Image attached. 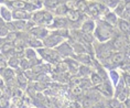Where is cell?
Wrapping results in <instances>:
<instances>
[{"label":"cell","mask_w":130,"mask_h":108,"mask_svg":"<svg viewBox=\"0 0 130 108\" xmlns=\"http://www.w3.org/2000/svg\"><path fill=\"white\" fill-rule=\"evenodd\" d=\"M97 89H99L100 91L105 93L106 95H111V87L109 86L108 84H103V85H99L97 86Z\"/></svg>","instance_id":"1"},{"label":"cell","mask_w":130,"mask_h":108,"mask_svg":"<svg viewBox=\"0 0 130 108\" xmlns=\"http://www.w3.org/2000/svg\"><path fill=\"white\" fill-rule=\"evenodd\" d=\"M123 58H125V55L122 53H117V54H114L111 61H113V63H120L123 61Z\"/></svg>","instance_id":"2"},{"label":"cell","mask_w":130,"mask_h":108,"mask_svg":"<svg viewBox=\"0 0 130 108\" xmlns=\"http://www.w3.org/2000/svg\"><path fill=\"white\" fill-rule=\"evenodd\" d=\"M122 44H123V42H122V39L121 38H117L114 41V46H115L116 49H121L122 48Z\"/></svg>","instance_id":"3"},{"label":"cell","mask_w":130,"mask_h":108,"mask_svg":"<svg viewBox=\"0 0 130 108\" xmlns=\"http://www.w3.org/2000/svg\"><path fill=\"white\" fill-rule=\"evenodd\" d=\"M60 40H61L60 38H50V39H48V40L45 41V43L48 44V45H54V44L57 43Z\"/></svg>","instance_id":"4"},{"label":"cell","mask_w":130,"mask_h":108,"mask_svg":"<svg viewBox=\"0 0 130 108\" xmlns=\"http://www.w3.org/2000/svg\"><path fill=\"white\" fill-rule=\"evenodd\" d=\"M71 91H72V94H74V95H80V94L82 93V89H81V87H78V86H73Z\"/></svg>","instance_id":"5"},{"label":"cell","mask_w":130,"mask_h":108,"mask_svg":"<svg viewBox=\"0 0 130 108\" xmlns=\"http://www.w3.org/2000/svg\"><path fill=\"white\" fill-rule=\"evenodd\" d=\"M8 106V99L6 97H1L0 98V107L1 108H5Z\"/></svg>","instance_id":"6"},{"label":"cell","mask_w":130,"mask_h":108,"mask_svg":"<svg viewBox=\"0 0 130 108\" xmlns=\"http://www.w3.org/2000/svg\"><path fill=\"white\" fill-rule=\"evenodd\" d=\"M92 81H93V83H94V84H100V83H101V78L98 76V75H96V74L93 75Z\"/></svg>","instance_id":"7"},{"label":"cell","mask_w":130,"mask_h":108,"mask_svg":"<svg viewBox=\"0 0 130 108\" xmlns=\"http://www.w3.org/2000/svg\"><path fill=\"white\" fill-rule=\"evenodd\" d=\"M3 75H5V77L7 79H10V78H12V76H13V73H12L11 70H6L5 73H3Z\"/></svg>","instance_id":"8"},{"label":"cell","mask_w":130,"mask_h":108,"mask_svg":"<svg viewBox=\"0 0 130 108\" xmlns=\"http://www.w3.org/2000/svg\"><path fill=\"white\" fill-rule=\"evenodd\" d=\"M120 28H121V30H122V31H125V32L129 31V25H128V23H126V22H123V21H121Z\"/></svg>","instance_id":"9"},{"label":"cell","mask_w":130,"mask_h":108,"mask_svg":"<svg viewBox=\"0 0 130 108\" xmlns=\"http://www.w3.org/2000/svg\"><path fill=\"white\" fill-rule=\"evenodd\" d=\"M67 15H68V17H70V19L73 20V21H75V20L78 19V15H77V13H75V12L71 11V12H68Z\"/></svg>","instance_id":"10"},{"label":"cell","mask_w":130,"mask_h":108,"mask_svg":"<svg viewBox=\"0 0 130 108\" xmlns=\"http://www.w3.org/2000/svg\"><path fill=\"white\" fill-rule=\"evenodd\" d=\"M18 64H19V61H18V58H10V65H11V66L17 67V66H18Z\"/></svg>","instance_id":"11"},{"label":"cell","mask_w":130,"mask_h":108,"mask_svg":"<svg viewBox=\"0 0 130 108\" xmlns=\"http://www.w3.org/2000/svg\"><path fill=\"white\" fill-rule=\"evenodd\" d=\"M127 94H128V91L125 89V91L119 95V99H120V100H126V98H127Z\"/></svg>","instance_id":"12"},{"label":"cell","mask_w":130,"mask_h":108,"mask_svg":"<svg viewBox=\"0 0 130 108\" xmlns=\"http://www.w3.org/2000/svg\"><path fill=\"white\" fill-rule=\"evenodd\" d=\"M78 58H80V60L82 61V62H86V63H88V62H89V58L87 56V54H83V55H81Z\"/></svg>","instance_id":"13"},{"label":"cell","mask_w":130,"mask_h":108,"mask_svg":"<svg viewBox=\"0 0 130 108\" xmlns=\"http://www.w3.org/2000/svg\"><path fill=\"white\" fill-rule=\"evenodd\" d=\"M92 29H93V23H86V24L84 25V31L89 32Z\"/></svg>","instance_id":"14"},{"label":"cell","mask_w":130,"mask_h":108,"mask_svg":"<svg viewBox=\"0 0 130 108\" xmlns=\"http://www.w3.org/2000/svg\"><path fill=\"white\" fill-rule=\"evenodd\" d=\"M42 71H43V67L40 66V65H38V66H34V67H33V72H34V73H41Z\"/></svg>","instance_id":"15"},{"label":"cell","mask_w":130,"mask_h":108,"mask_svg":"<svg viewBox=\"0 0 130 108\" xmlns=\"http://www.w3.org/2000/svg\"><path fill=\"white\" fill-rule=\"evenodd\" d=\"M118 105L119 104H118V101L117 100H111L110 103H109V106H110L111 108H117L118 107Z\"/></svg>","instance_id":"16"},{"label":"cell","mask_w":130,"mask_h":108,"mask_svg":"<svg viewBox=\"0 0 130 108\" xmlns=\"http://www.w3.org/2000/svg\"><path fill=\"white\" fill-rule=\"evenodd\" d=\"M25 82H27V78H24L23 75L20 74L19 75V83L20 84H25Z\"/></svg>","instance_id":"17"},{"label":"cell","mask_w":130,"mask_h":108,"mask_svg":"<svg viewBox=\"0 0 130 108\" xmlns=\"http://www.w3.org/2000/svg\"><path fill=\"white\" fill-rule=\"evenodd\" d=\"M35 87L39 89V91H42V89H44V88H45V85H44V84H42V83H38V84L35 85Z\"/></svg>","instance_id":"18"},{"label":"cell","mask_w":130,"mask_h":108,"mask_svg":"<svg viewBox=\"0 0 130 108\" xmlns=\"http://www.w3.org/2000/svg\"><path fill=\"white\" fill-rule=\"evenodd\" d=\"M80 71H81V73H82L83 75H86V74H88V70H87V68H86V67H85V66H82V67H81V68H80Z\"/></svg>","instance_id":"19"},{"label":"cell","mask_w":130,"mask_h":108,"mask_svg":"<svg viewBox=\"0 0 130 108\" xmlns=\"http://www.w3.org/2000/svg\"><path fill=\"white\" fill-rule=\"evenodd\" d=\"M58 1L57 0H50V1H46V5L48 6H55Z\"/></svg>","instance_id":"20"},{"label":"cell","mask_w":130,"mask_h":108,"mask_svg":"<svg viewBox=\"0 0 130 108\" xmlns=\"http://www.w3.org/2000/svg\"><path fill=\"white\" fill-rule=\"evenodd\" d=\"M90 105H92V103H90V100H89V99H87V100L84 101V107L85 108H90V107H89Z\"/></svg>","instance_id":"21"},{"label":"cell","mask_w":130,"mask_h":108,"mask_svg":"<svg viewBox=\"0 0 130 108\" xmlns=\"http://www.w3.org/2000/svg\"><path fill=\"white\" fill-rule=\"evenodd\" d=\"M78 6H80V8H81V10H82V11H84L85 9H86V5H85V2H80L78 3Z\"/></svg>","instance_id":"22"},{"label":"cell","mask_w":130,"mask_h":108,"mask_svg":"<svg viewBox=\"0 0 130 108\" xmlns=\"http://www.w3.org/2000/svg\"><path fill=\"white\" fill-rule=\"evenodd\" d=\"M22 67H23V68H27L28 66H29V62H28V61H25V60H23L22 61Z\"/></svg>","instance_id":"23"},{"label":"cell","mask_w":130,"mask_h":108,"mask_svg":"<svg viewBox=\"0 0 130 108\" xmlns=\"http://www.w3.org/2000/svg\"><path fill=\"white\" fill-rule=\"evenodd\" d=\"M89 9H90V11H92V12L97 13V6L95 7V5H93V6H90V8H89Z\"/></svg>","instance_id":"24"},{"label":"cell","mask_w":130,"mask_h":108,"mask_svg":"<svg viewBox=\"0 0 130 108\" xmlns=\"http://www.w3.org/2000/svg\"><path fill=\"white\" fill-rule=\"evenodd\" d=\"M70 65L73 67V68H75V70H76V68H78V65H77L75 62H73V61H71V62H70Z\"/></svg>","instance_id":"25"},{"label":"cell","mask_w":130,"mask_h":108,"mask_svg":"<svg viewBox=\"0 0 130 108\" xmlns=\"http://www.w3.org/2000/svg\"><path fill=\"white\" fill-rule=\"evenodd\" d=\"M10 49H11L10 44H6V45L3 46V52H8V51H10Z\"/></svg>","instance_id":"26"},{"label":"cell","mask_w":130,"mask_h":108,"mask_svg":"<svg viewBox=\"0 0 130 108\" xmlns=\"http://www.w3.org/2000/svg\"><path fill=\"white\" fill-rule=\"evenodd\" d=\"M28 58H34V53L33 52H32V51H28Z\"/></svg>","instance_id":"27"},{"label":"cell","mask_w":130,"mask_h":108,"mask_svg":"<svg viewBox=\"0 0 130 108\" xmlns=\"http://www.w3.org/2000/svg\"><path fill=\"white\" fill-rule=\"evenodd\" d=\"M108 21H110V22H114V23H115V22H116V18L114 17L113 15H110V16H109V17H108Z\"/></svg>","instance_id":"28"},{"label":"cell","mask_w":130,"mask_h":108,"mask_svg":"<svg viewBox=\"0 0 130 108\" xmlns=\"http://www.w3.org/2000/svg\"><path fill=\"white\" fill-rule=\"evenodd\" d=\"M84 39L86 40V41H88V42L92 41V36L89 35V34H85V35H84Z\"/></svg>","instance_id":"29"},{"label":"cell","mask_w":130,"mask_h":108,"mask_svg":"<svg viewBox=\"0 0 130 108\" xmlns=\"http://www.w3.org/2000/svg\"><path fill=\"white\" fill-rule=\"evenodd\" d=\"M16 17H25V13H23V12H16Z\"/></svg>","instance_id":"30"},{"label":"cell","mask_w":130,"mask_h":108,"mask_svg":"<svg viewBox=\"0 0 130 108\" xmlns=\"http://www.w3.org/2000/svg\"><path fill=\"white\" fill-rule=\"evenodd\" d=\"M111 77H113V79H114V82H117V74H116L115 72H111Z\"/></svg>","instance_id":"31"},{"label":"cell","mask_w":130,"mask_h":108,"mask_svg":"<svg viewBox=\"0 0 130 108\" xmlns=\"http://www.w3.org/2000/svg\"><path fill=\"white\" fill-rule=\"evenodd\" d=\"M76 107H77V105L75 103H71V104H68L66 108H76Z\"/></svg>","instance_id":"32"},{"label":"cell","mask_w":130,"mask_h":108,"mask_svg":"<svg viewBox=\"0 0 130 108\" xmlns=\"http://www.w3.org/2000/svg\"><path fill=\"white\" fill-rule=\"evenodd\" d=\"M13 6H16V7H24V3H22V2H15V3H13Z\"/></svg>","instance_id":"33"},{"label":"cell","mask_w":130,"mask_h":108,"mask_svg":"<svg viewBox=\"0 0 130 108\" xmlns=\"http://www.w3.org/2000/svg\"><path fill=\"white\" fill-rule=\"evenodd\" d=\"M125 79H126V83H127V85H130V76H129V75H127V76L125 77Z\"/></svg>","instance_id":"34"},{"label":"cell","mask_w":130,"mask_h":108,"mask_svg":"<svg viewBox=\"0 0 130 108\" xmlns=\"http://www.w3.org/2000/svg\"><path fill=\"white\" fill-rule=\"evenodd\" d=\"M2 13H3V16H5V18L9 19V13H7V11H6L5 9H2Z\"/></svg>","instance_id":"35"},{"label":"cell","mask_w":130,"mask_h":108,"mask_svg":"<svg viewBox=\"0 0 130 108\" xmlns=\"http://www.w3.org/2000/svg\"><path fill=\"white\" fill-rule=\"evenodd\" d=\"M15 39H16V34L15 33H11L9 35V40H15Z\"/></svg>","instance_id":"36"},{"label":"cell","mask_w":130,"mask_h":108,"mask_svg":"<svg viewBox=\"0 0 130 108\" xmlns=\"http://www.w3.org/2000/svg\"><path fill=\"white\" fill-rule=\"evenodd\" d=\"M5 66H6L5 63H3V62H0V70H2V68H5Z\"/></svg>","instance_id":"37"},{"label":"cell","mask_w":130,"mask_h":108,"mask_svg":"<svg viewBox=\"0 0 130 108\" xmlns=\"http://www.w3.org/2000/svg\"><path fill=\"white\" fill-rule=\"evenodd\" d=\"M25 74H27V75H28V77H30V78L32 77V73H30V72H25Z\"/></svg>","instance_id":"38"},{"label":"cell","mask_w":130,"mask_h":108,"mask_svg":"<svg viewBox=\"0 0 130 108\" xmlns=\"http://www.w3.org/2000/svg\"><path fill=\"white\" fill-rule=\"evenodd\" d=\"M127 53L130 55V46H128V48H127Z\"/></svg>","instance_id":"39"},{"label":"cell","mask_w":130,"mask_h":108,"mask_svg":"<svg viewBox=\"0 0 130 108\" xmlns=\"http://www.w3.org/2000/svg\"><path fill=\"white\" fill-rule=\"evenodd\" d=\"M127 105L130 107V99H129V100H127Z\"/></svg>","instance_id":"40"},{"label":"cell","mask_w":130,"mask_h":108,"mask_svg":"<svg viewBox=\"0 0 130 108\" xmlns=\"http://www.w3.org/2000/svg\"><path fill=\"white\" fill-rule=\"evenodd\" d=\"M0 95H1V91H0Z\"/></svg>","instance_id":"41"},{"label":"cell","mask_w":130,"mask_h":108,"mask_svg":"<svg viewBox=\"0 0 130 108\" xmlns=\"http://www.w3.org/2000/svg\"><path fill=\"white\" fill-rule=\"evenodd\" d=\"M114 1H116V0H114Z\"/></svg>","instance_id":"42"}]
</instances>
